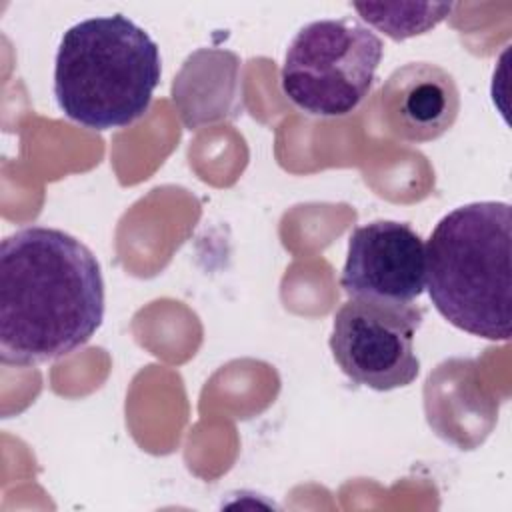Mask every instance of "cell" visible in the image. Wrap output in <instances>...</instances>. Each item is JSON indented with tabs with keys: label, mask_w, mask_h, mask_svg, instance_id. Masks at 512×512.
<instances>
[{
	"label": "cell",
	"mask_w": 512,
	"mask_h": 512,
	"mask_svg": "<svg viewBox=\"0 0 512 512\" xmlns=\"http://www.w3.org/2000/svg\"><path fill=\"white\" fill-rule=\"evenodd\" d=\"M424 312L412 302L350 298L334 314L330 350L356 384L388 392L412 384L420 372L414 336Z\"/></svg>",
	"instance_id": "obj_5"
},
{
	"label": "cell",
	"mask_w": 512,
	"mask_h": 512,
	"mask_svg": "<svg viewBox=\"0 0 512 512\" xmlns=\"http://www.w3.org/2000/svg\"><path fill=\"white\" fill-rule=\"evenodd\" d=\"M340 286L350 298L414 302L426 288V244L406 222L374 220L352 230Z\"/></svg>",
	"instance_id": "obj_6"
},
{
	"label": "cell",
	"mask_w": 512,
	"mask_h": 512,
	"mask_svg": "<svg viewBox=\"0 0 512 512\" xmlns=\"http://www.w3.org/2000/svg\"><path fill=\"white\" fill-rule=\"evenodd\" d=\"M512 208L470 202L448 212L426 244V288L452 326L486 338H510Z\"/></svg>",
	"instance_id": "obj_2"
},
{
	"label": "cell",
	"mask_w": 512,
	"mask_h": 512,
	"mask_svg": "<svg viewBox=\"0 0 512 512\" xmlns=\"http://www.w3.org/2000/svg\"><path fill=\"white\" fill-rule=\"evenodd\" d=\"M104 320V278L92 250L50 226L0 246V360L36 366L84 346Z\"/></svg>",
	"instance_id": "obj_1"
},
{
	"label": "cell",
	"mask_w": 512,
	"mask_h": 512,
	"mask_svg": "<svg viewBox=\"0 0 512 512\" xmlns=\"http://www.w3.org/2000/svg\"><path fill=\"white\" fill-rule=\"evenodd\" d=\"M158 44L128 16H94L70 26L54 62L60 110L90 130L140 120L160 82Z\"/></svg>",
	"instance_id": "obj_3"
},
{
	"label": "cell",
	"mask_w": 512,
	"mask_h": 512,
	"mask_svg": "<svg viewBox=\"0 0 512 512\" xmlns=\"http://www.w3.org/2000/svg\"><path fill=\"white\" fill-rule=\"evenodd\" d=\"M382 118L400 140L430 142L452 128L460 92L450 72L430 62L396 68L380 90Z\"/></svg>",
	"instance_id": "obj_7"
},
{
	"label": "cell",
	"mask_w": 512,
	"mask_h": 512,
	"mask_svg": "<svg viewBox=\"0 0 512 512\" xmlns=\"http://www.w3.org/2000/svg\"><path fill=\"white\" fill-rule=\"evenodd\" d=\"M382 54V40L356 18L310 22L286 48L282 92L310 116H346L368 96Z\"/></svg>",
	"instance_id": "obj_4"
},
{
	"label": "cell",
	"mask_w": 512,
	"mask_h": 512,
	"mask_svg": "<svg viewBox=\"0 0 512 512\" xmlns=\"http://www.w3.org/2000/svg\"><path fill=\"white\" fill-rule=\"evenodd\" d=\"M366 22L380 28L394 40L424 34L442 22L450 12V4H354Z\"/></svg>",
	"instance_id": "obj_8"
}]
</instances>
